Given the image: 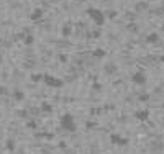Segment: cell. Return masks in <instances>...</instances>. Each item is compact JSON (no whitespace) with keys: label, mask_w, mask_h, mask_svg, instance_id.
<instances>
[{"label":"cell","mask_w":164,"mask_h":154,"mask_svg":"<svg viewBox=\"0 0 164 154\" xmlns=\"http://www.w3.org/2000/svg\"><path fill=\"white\" fill-rule=\"evenodd\" d=\"M59 126L67 131V133H76L77 131V125H76V118L71 113H64L59 118Z\"/></svg>","instance_id":"1"},{"label":"cell","mask_w":164,"mask_h":154,"mask_svg":"<svg viewBox=\"0 0 164 154\" xmlns=\"http://www.w3.org/2000/svg\"><path fill=\"white\" fill-rule=\"evenodd\" d=\"M31 79L34 80V82H38V80H43V74H34Z\"/></svg>","instance_id":"15"},{"label":"cell","mask_w":164,"mask_h":154,"mask_svg":"<svg viewBox=\"0 0 164 154\" xmlns=\"http://www.w3.org/2000/svg\"><path fill=\"white\" fill-rule=\"evenodd\" d=\"M110 143L115 144V146H126V144H128V138L120 136V135H117V133H112V135H110Z\"/></svg>","instance_id":"5"},{"label":"cell","mask_w":164,"mask_h":154,"mask_svg":"<svg viewBox=\"0 0 164 154\" xmlns=\"http://www.w3.org/2000/svg\"><path fill=\"white\" fill-rule=\"evenodd\" d=\"M146 80H148V77L145 76L143 71H138V72H135V74L131 76V82L136 84V85H145Z\"/></svg>","instance_id":"4"},{"label":"cell","mask_w":164,"mask_h":154,"mask_svg":"<svg viewBox=\"0 0 164 154\" xmlns=\"http://www.w3.org/2000/svg\"><path fill=\"white\" fill-rule=\"evenodd\" d=\"M146 41H148V43H156V41H159L158 33H151L149 36H146Z\"/></svg>","instance_id":"8"},{"label":"cell","mask_w":164,"mask_h":154,"mask_svg":"<svg viewBox=\"0 0 164 154\" xmlns=\"http://www.w3.org/2000/svg\"><path fill=\"white\" fill-rule=\"evenodd\" d=\"M135 118L138 121H148L149 120V110H138V112L135 113Z\"/></svg>","instance_id":"6"},{"label":"cell","mask_w":164,"mask_h":154,"mask_svg":"<svg viewBox=\"0 0 164 154\" xmlns=\"http://www.w3.org/2000/svg\"><path fill=\"white\" fill-rule=\"evenodd\" d=\"M3 61V57H2V54H0V62H2Z\"/></svg>","instance_id":"18"},{"label":"cell","mask_w":164,"mask_h":154,"mask_svg":"<svg viewBox=\"0 0 164 154\" xmlns=\"http://www.w3.org/2000/svg\"><path fill=\"white\" fill-rule=\"evenodd\" d=\"M92 54H94V56H97V57H103L107 53H105L103 49H95V51H94V53H92Z\"/></svg>","instance_id":"10"},{"label":"cell","mask_w":164,"mask_h":154,"mask_svg":"<svg viewBox=\"0 0 164 154\" xmlns=\"http://www.w3.org/2000/svg\"><path fill=\"white\" fill-rule=\"evenodd\" d=\"M43 82H45L48 87H53V89H61L64 85V80L56 77V76H51V74H43Z\"/></svg>","instance_id":"3"},{"label":"cell","mask_w":164,"mask_h":154,"mask_svg":"<svg viewBox=\"0 0 164 154\" xmlns=\"http://www.w3.org/2000/svg\"><path fill=\"white\" fill-rule=\"evenodd\" d=\"M41 110H43V112H51V105L43 104V105H41Z\"/></svg>","instance_id":"13"},{"label":"cell","mask_w":164,"mask_h":154,"mask_svg":"<svg viewBox=\"0 0 164 154\" xmlns=\"http://www.w3.org/2000/svg\"><path fill=\"white\" fill-rule=\"evenodd\" d=\"M69 33H71V26H67V25H66V26L62 28V35H64V36H67Z\"/></svg>","instance_id":"14"},{"label":"cell","mask_w":164,"mask_h":154,"mask_svg":"<svg viewBox=\"0 0 164 154\" xmlns=\"http://www.w3.org/2000/svg\"><path fill=\"white\" fill-rule=\"evenodd\" d=\"M28 128H36V123H34V121H30V123H28Z\"/></svg>","instance_id":"16"},{"label":"cell","mask_w":164,"mask_h":154,"mask_svg":"<svg viewBox=\"0 0 164 154\" xmlns=\"http://www.w3.org/2000/svg\"><path fill=\"white\" fill-rule=\"evenodd\" d=\"M34 43V38L31 35H28V36H25V45H33Z\"/></svg>","instance_id":"12"},{"label":"cell","mask_w":164,"mask_h":154,"mask_svg":"<svg viewBox=\"0 0 164 154\" xmlns=\"http://www.w3.org/2000/svg\"><path fill=\"white\" fill-rule=\"evenodd\" d=\"M105 71H107V72H115V71H117V66H115V64H107V66H105Z\"/></svg>","instance_id":"11"},{"label":"cell","mask_w":164,"mask_h":154,"mask_svg":"<svg viewBox=\"0 0 164 154\" xmlns=\"http://www.w3.org/2000/svg\"><path fill=\"white\" fill-rule=\"evenodd\" d=\"M87 15L90 17V20L94 21L97 26H103L105 25V13L98 8H94V7H89L87 8Z\"/></svg>","instance_id":"2"},{"label":"cell","mask_w":164,"mask_h":154,"mask_svg":"<svg viewBox=\"0 0 164 154\" xmlns=\"http://www.w3.org/2000/svg\"><path fill=\"white\" fill-rule=\"evenodd\" d=\"M159 61H161V62H164V56H161V57H159Z\"/></svg>","instance_id":"17"},{"label":"cell","mask_w":164,"mask_h":154,"mask_svg":"<svg viewBox=\"0 0 164 154\" xmlns=\"http://www.w3.org/2000/svg\"><path fill=\"white\" fill-rule=\"evenodd\" d=\"M41 17H43V8H34V10L30 13V20H33V21L40 20Z\"/></svg>","instance_id":"7"},{"label":"cell","mask_w":164,"mask_h":154,"mask_svg":"<svg viewBox=\"0 0 164 154\" xmlns=\"http://www.w3.org/2000/svg\"><path fill=\"white\" fill-rule=\"evenodd\" d=\"M13 98L18 100V102H21V100L25 98V93L21 92V90H15V92H13Z\"/></svg>","instance_id":"9"}]
</instances>
